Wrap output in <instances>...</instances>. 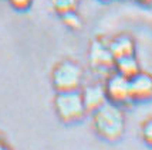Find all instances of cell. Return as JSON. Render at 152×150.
I'll return each mask as SVG.
<instances>
[{
	"mask_svg": "<svg viewBox=\"0 0 152 150\" xmlns=\"http://www.w3.org/2000/svg\"><path fill=\"white\" fill-rule=\"evenodd\" d=\"M114 68L118 74H121L122 77H125L128 79H131L139 72V64L134 55H128V57L115 59Z\"/></svg>",
	"mask_w": 152,
	"mask_h": 150,
	"instance_id": "cell-9",
	"label": "cell"
},
{
	"mask_svg": "<svg viewBox=\"0 0 152 150\" xmlns=\"http://www.w3.org/2000/svg\"><path fill=\"white\" fill-rule=\"evenodd\" d=\"M81 96H83V102H84V106H86V111L88 112H95L98 108H101L107 102L105 88L99 84L88 85L83 91Z\"/></svg>",
	"mask_w": 152,
	"mask_h": 150,
	"instance_id": "cell-7",
	"label": "cell"
},
{
	"mask_svg": "<svg viewBox=\"0 0 152 150\" xmlns=\"http://www.w3.org/2000/svg\"><path fill=\"white\" fill-rule=\"evenodd\" d=\"M104 88H105L107 99H110L113 104H125L131 99L129 79L122 77L118 72L108 77Z\"/></svg>",
	"mask_w": 152,
	"mask_h": 150,
	"instance_id": "cell-4",
	"label": "cell"
},
{
	"mask_svg": "<svg viewBox=\"0 0 152 150\" xmlns=\"http://www.w3.org/2000/svg\"><path fill=\"white\" fill-rule=\"evenodd\" d=\"M137 1L142 6H152V0H137Z\"/></svg>",
	"mask_w": 152,
	"mask_h": 150,
	"instance_id": "cell-14",
	"label": "cell"
},
{
	"mask_svg": "<svg viewBox=\"0 0 152 150\" xmlns=\"http://www.w3.org/2000/svg\"><path fill=\"white\" fill-rule=\"evenodd\" d=\"M78 4V0H53V6L57 13L61 16L70 12H75V7Z\"/></svg>",
	"mask_w": 152,
	"mask_h": 150,
	"instance_id": "cell-10",
	"label": "cell"
},
{
	"mask_svg": "<svg viewBox=\"0 0 152 150\" xmlns=\"http://www.w3.org/2000/svg\"><path fill=\"white\" fill-rule=\"evenodd\" d=\"M101 1H108V0H101Z\"/></svg>",
	"mask_w": 152,
	"mask_h": 150,
	"instance_id": "cell-16",
	"label": "cell"
},
{
	"mask_svg": "<svg viewBox=\"0 0 152 150\" xmlns=\"http://www.w3.org/2000/svg\"><path fill=\"white\" fill-rule=\"evenodd\" d=\"M90 62L97 71H108L114 68L115 58L113 57L108 46L102 44L101 41H95L90 50Z\"/></svg>",
	"mask_w": 152,
	"mask_h": 150,
	"instance_id": "cell-5",
	"label": "cell"
},
{
	"mask_svg": "<svg viewBox=\"0 0 152 150\" xmlns=\"http://www.w3.org/2000/svg\"><path fill=\"white\" fill-rule=\"evenodd\" d=\"M131 99L135 101H148L152 99V77L148 74L138 72L129 79Z\"/></svg>",
	"mask_w": 152,
	"mask_h": 150,
	"instance_id": "cell-6",
	"label": "cell"
},
{
	"mask_svg": "<svg viewBox=\"0 0 152 150\" xmlns=\"http://www.w3.org/2000/svg\"><path fill=\"white\" fill-rule=\"evenodd\" d=\"M56 109L64 122H75L84 116L86 106L78 91L60 92L56 98Z\"/></svg>",
	"mask_w": 152,
	"mask_h": 150,
	"instance_id": "cell-2",
	"label": "cell"
},
{
	"mask_svg": "<svg viewBox=\"0 0 152 150\" xmlns=\"http://www.w3.org/2000/svg\"><path fill=\"white\" fill-rule=\"evenodd\" d=\"M142 137H144V140L146 143L152 146V119L144 125V128H142Z\"/></svg>",
	"mask_w": 152,
	"mask_h": 150,
	"instance_id": "cell-12",
	"label": "cell"
},
{
	"mask_svg": "<svg viewBox=\"0 0 152 150\" xmlns=\"http://www.w3.org/2000/svg\"><path fill=\"white\" fill-rule=\"evenodd\" d=\"M94 126L104 139L115 140L122 135L124 130V116L115 105L104 104L94 112Z\"/></svg>",
	"mask_w": 152,
	"mask_h": 150,
	"instance_id": "cell-1",
	"label": "cell"
},
{
	"mask_svg": "<svg viewBox=\"0 0 152 150\" xmlns=\"http://www.w3.org/2000/svg\"><path fill=\"white\" fill-rule=\"evenodd\" d=\"M108 48H110L114 58L118 59L122 58V57L134 55L135 44H134V40L129 36H118L108 44Z\"/></svg>",
	"mask_w": 152,
	"mask_h": 150,
	"instance_id": "cell-8",
	"label": "cell"
},
{
	"mask_svg": "<svg viewBox=\"0 0 152 150\" xmlns=\"http://www.w3.org/2000/svg\"><path fill=\"white\" fill-rule=\"evenodd\" d=\"M63 20H64V23H66L67 26L71 27V28H78V27L81 26V21H80L78 16L74 13V12L63 14Z\"/></svg>",
	"mask_w": 152,
	"mask_h": 150,
	"instance_id": "cell-11",
	"label": "cell"
},
{
	"mask_svg": "<svg viewBox=\"0 0 152 150\" xmlns=\"http://www.w3.org/2000/svg\"><path fill=\"white\" fill-rule=\"evenodd\" d=\"M9 1H10V4L14 9H17V10H26V9L30 7L33 0H9Z\"/></svg>",
	"mask_w": 152,
	"mask_h": 150,
	"instance_id": "cell-13",
	"label": "cell"
},
{
	"mask_svg": "<svg viewBox=\"0 0 152 150\" xmlns=\"http://www.w3.org/2000/svg\"><path fill=\"white\" fill-rule=\"evenodd\" d=\"M83 81V71L75 62L64 61L53 72V84L58 92L77 91Z\"/></svg>",
	"mask_w": 152,
	"mask_h": 150,
	"instance_id": "cell-3",
	"label": "cell"
},
{
	"mask_svg": "<svg viewBox=\"0 0 152 150\" xmlns=\"http://www.w3.org/2000/svg\"><path fill=\"white\" fill-rule=\"evenodd\" d=\"M0 150H9L7 149V146L4 144V142H3L1 139H0Z\"/></svg>",
	"mask_w": 152,
	"mask_h": 150,
	"instance_id": "cell-15",
	"label": "cell"
}]
</instances>
